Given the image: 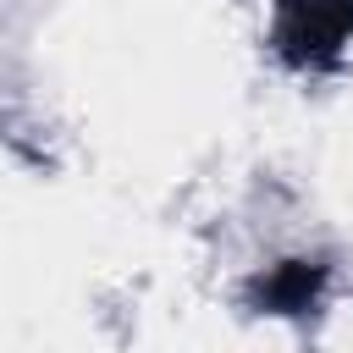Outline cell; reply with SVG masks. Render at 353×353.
I'll use <instances>...</instances> for the list:
<instances>
[{
	"label": "cell",
	"mask_w": 353,
	"mask_h": 353,
	"mask_svg": "<svg viewBox=\"0 0 353 353\" xmlns=\"http://www.w3.org/2000/svg\"><path fill=\"white\" fill-rule=\"evenodd\" d=\"M320 265H281L265 287H259V298H265V309H276V314H298V309H309V298L320 292Z\"/></svg>",
	"instance_id": "obj_2"
},
{
	"label": "cell",
	"mask_w": 353,
	"mask_h": 353,
	"mask_svg": "<svg viewBox=\"0 0 353 353\" xmlns=\"http://www.w3.org/2000/svg\"><path fill=\"white\" fill-rule=\"evenodd\" d=\"M353 28V0H281V44L292 61H325Z\"/></svg>",
	"instance_id": "obj_1"
}]
</instances>
